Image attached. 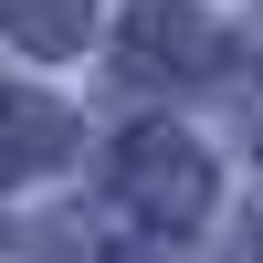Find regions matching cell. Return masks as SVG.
I'll list each match as a JSON object with an SVG mask.
<instances>
[{
  "instance_id": "6da1fadb",
  "label": "cell",
  "mask_w": 263,
  "mask_h": 263,
  "mask_svg": "<svg viewBox=\"0 0 263 263\" xmlns=\"http://www.w3.org/2000/svg\"><path fill=\"white\" fill-rule=\"evenodd\" d=\"M116 190H126V211H147V221L190 232V221L211 211V158H200L190 137H168V126H147V137H126Z\"/></svg>"
},
{
  "instance_id": "7a4b0ae2",
  "label": "cell",
  "mask_w": 263,
  "mask_h": 263,
  "mask_svg": "<svg viewBox=\"0 0 263 263\" xmlns=\"http://www.w3.org/2000/svg\"><path fill=\"white\" fill-rule=\"evenodd\" d=\"M63 147H74V116H63L53 95L0 84V179H32V168H53Z\"/></svg>"
},
{
  "instance_id": "3957f363",
  "label": "cell",
  "mask_w": 263,
  "mask_h": 263,
  "mask_svg": "<svg viewBox=\"0 0 263 263\" xmlns=\"http://www.w3.org/2000/svg\"><path fill=\"white\" fill-rule=\"evenodd\" d=\"M200 53H211V32L190 11H137L126 21V74H200Z\"/></svg>"
},
{
  "instance_id": "277c9868",
  "label": "cell",
  "mask_w": 263,
  "mask_h": 263,
  "mask_svg": "<svg viewBox=\"0 0 263 263\" xmlns=\"http://www.w3.org/2000/svg\"><path fill=\"white\" fill-rule=\"evenodd\" d=\"M0 21H11L32 53H74L84 42V0H0Z\"/></svg>"
}]
</instances>
